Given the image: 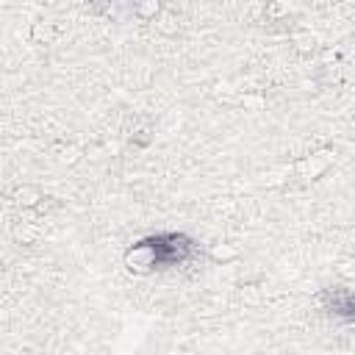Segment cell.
Here are the masks:
<instances>
[{"mask_svg":"<svg viewBox=\"0 0 355 355\" xmlns=\"http://www.w3.org/2000/svg\"><path fill=\"white\" fill-rule=\"evenodd\" d=\"M197 244L189 233L180 230H161V233H150L136 239L125 255H122V266L136 275V277H147L153 272H164L172 266H183L194 258Z\"/></svg>","mask_w":355,"mask_h":355,"instance_id":"cell-1","label":"cell"},{"mask_svg":"<svg viewBox=\"0 0 355 355\" xmlns=\"http://www.w3.org/2000/svg\"><path fill=\"white\" fill-rule=\"evenodd\" d=\"M322 311L338 322H355V288L349 286H327L319 294Z\"/></svg>","mask_w":355,"mask_h":355,"instance_id":"cell-2","label":"cell"},{"mask_svg":"<svg viewBox=\"0 0 355 355\" xmlns=\"http://www.w3.org/2000/svg\"><path fill=\"white\" fill-rule=\"evenodd\" d=\"M333 147H322V150H313L311 155L300 158L294 166H291V175L300 178V180H319L330 166H333Z\"/></svg>","mask_w":355,"mask_h":355,"instance_id":"cell-3","label":"cell"},{"mask_svg":"<svg viewBox=\"0 0 355 355\" xmlns=\"http://www.w3.org/2000/svg\"><path fill=\"white\" fill-rule=\"evenodd\" d=\"M44 200H50V197L33 183H19L11 191V202L17 208H22V211H39V208H44Z\"/></svg>","mask_w":355,"mask_h":355,"instance_id":"cell-4","label":"cell"},{"mask_svg":"<svg viewBox=\"0 0 355 355\" xmlns=\"http://www.w3.org/2000/svg\"><path fill=\"white\" fill-rule=\"evenodd\" d=\"M166 3H169V0H133V3H130V11H133V17L141 19V22H155V19L166 11Z\"/></svg>","mask_w":355,"mask_h":355,"instance_id":"cell-5","label":"cell"},{"mask_svg":"<svg viewBox=\"0 0 355 355\" xmlns=\"http://www.w3.org/2000/svg\"><path fill=\"white\" fill-rule=\"evenodd\" d=\"M208 258L214 261V263H230V261H239L241 258V250L236 247V244H230V241H219V244H211V250H208Z\"/></svg>","mask_w":355,"mask_h":355,"instance_id":"cell-6","label":"cell"},{"mask_svg":"<svg viewBox=\"0 0 355 355\" xmlns=\"http://www.w3.org/2000/svg\"><path fill=\"white\" fill-rule=\"evenodd\" d=\"M55 36H58V31H55L53 22L39 19V22H33V28H31V39H33L36 44H53Z\"/></svg>","mask_w":355,"mask_h":355,"instance_id":"cell-7","label":"cell"},{"mask_svg":"<svg viewBox=\"0 0 355 355\" xmlns=\"http://www.w3.org/2000/svg\"><path fill=\"white\" fill-rule=\"evenodd\" d=\"M53 158L61 166H72V164L80 161V147H75V144H55L53 147Z\"/></svg>","mask_w":355,"mask_h":355,"instance_id":"cell-8","label":"cell"},{"mask_svg":"<svg viewBox=\"0 0 355 355\" xmlns=\"http://www.w3.org/2000/svg\"><path fill=\"white\" fill-rule=\"evenodd\" d=\"M11 236H14L17 244H36L39 236H42V230L33 227V225H28V222H17V225L11 227Z\"/></svg>","mask_w":355,"mask_h":355,"instance_id":"cell-9","label":"cell"},{"mask_svg":"<svg viewBox=\"0 0 355 355\" xmlns=\"http://www.w3.org/2000/svg\"><path fill=\"white\" fill-rule=\"evenodd\" d=\"M294 42H297V50H300V53H308V50H313V47H316V36H313V33L297 36Z\"/></svg>","mask_w":355,"mask_h":355,"instance_id":"cell-10","label":"cell"}]
</instances>
